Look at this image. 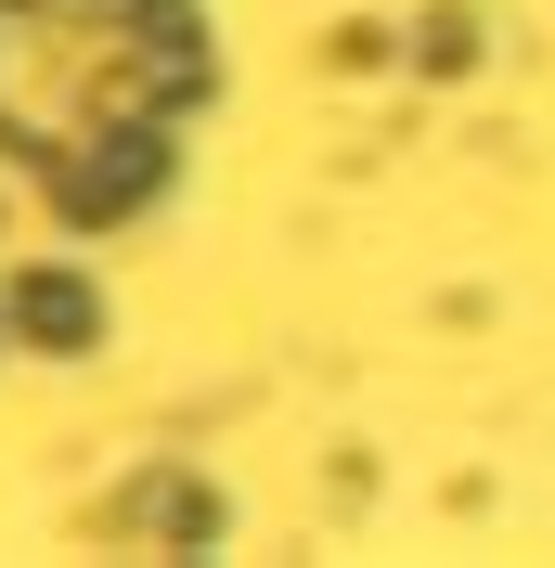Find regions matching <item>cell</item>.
Wrapping results in <instances>:
<instances>
[{"mask_svg": "<svg viewBox=\"0 0 555 568\" xmlns=\"http://www.w3.org/2000/svg\"><path fill=\"white\" fill-rule=\"evenodd\" d=\"M0 323H13V336H39V349H91V336H104V297H91L78 272H13Z\"/></svg>", "mask_w": 555, "mask_h": 568, "instance_id": "obj_1", "label": "cell"}]
</instances>
